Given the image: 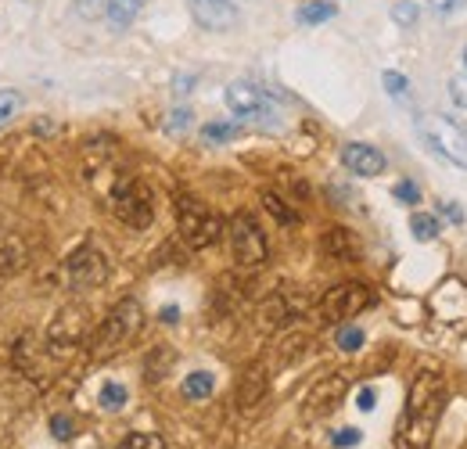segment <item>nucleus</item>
I'll return each instance as SVG.
<instances>
[{"label": "nucleus", "instance_id": "obj_1", "mask_svg": "<svg viewBox=\"0 0 467 449\" xmlns=\"http://www.w3.org/2000/svg\"><path fill=\"white\" fill-rule=\"evenodd\" d=\"M446 410V381L439 371H420L410 385L407 410H403V428L400 439L407 449H428L435 439L439 417Z\"/></svg>", "mask_w": 467, "mask_h": 449}, {"label": "nucleus", "instance_id": "obj_2", "mask_svg": "<svg viewBox=\"0 0 467 449\" xmlns=\"http://www.w3.org/2000/svg\"><path fill=\"white\" fill-rule=\"evenodd\" d=\"M140 328H144V309H140V302H137V298H119L116 306L109 309V317L90 331L87 349H90L94 360H109V356L122 352L133 338L140 335Z\"/></svg>", "mask_w": 467, "mask_h": 449}, {"label": "nucleus", "instance_id": "obj_3", "mask_svg": "<svg viewBox=\"0 0 467 449\" xmlns=\"http://www.w3.org/2000/svg\"><path fill=\"white\" fill-rule=\"evenodd\" d=\"M176 230H180V237H183L187 248L202 252V248H213V245L223 237L227 224H223L202 198H194V194H176Z\"/></svg>", "mask_w": 467, "mask_h": 449}, {"label": "nucleus", "instance_id": "obj_4", "mask_svg": "<svg viewBox=\"0 0 467 449\" xmlns=\"http://www.w3.org/2000/svg\"><path fill=\"white\" fill-rule=\"evenodd\" d=\"M109 202H112L116 220L126 224L130 230H148L151 220H155V194H151V187H148L140 176H133V172L116 176Z\"/></svg>", "mask_w": 467, "mask_h": 449}, {"label": "nucleus", "instance_id": "obj_5", "mask_svg": "<svg viewBox=\"0 0 467 449\" xmlns=\"http://www.w3.org/2000/svg\"><path fill=\"white\" fill-rule=\"evenodd\" d=\"M87 338H90V313H87V306L68 302V306H61L58 313L51 317L47 335H44V349L55 360H68L79 345H87Z\"/></svg>", "mask_w": 467, "mask_h": 449}, {"label": "nucleus", "instance_id": "obj_6", "mask_svg": "<svg viewBox=\"0 0 467 449\" xmlns=\"http://www.w3.org/2000/svg\"><path fill=\"white\" fill-rule=\"evenodd\" d=\"M227 237H231L234 263H237L241 270H259V266H266L270 245H266V234L259 230L252 213H234L231 224H227Z\"/></svg>", "mask_w": 467, "mask_h": 449}, {"label": "nucleus", "instance_id": "obj_7", "mask_svg": "<svg viewBox=\"0 0 467 449\" xmlns=\"http://www.w3.org/2000/svg\"><path fill=\"white\" fill-rule=\"evenodd\" d=\"M112 266H109V256L98 248V245H79L76 252H68L65 266H61V277L72 291H90V287H101L109 281Z\"/></svg>", "mask_w": 467, "mask_h": 449}, {"label": "nucleus", "instance_id": "obj_8", "mask_svg": "<svg viewBox=\"0 0 467 449\" xmlns=\"http://www.w3.org/2000/svg\"><path fill=\"white\" fill-rule=\"evenodd\" d=\"M367 306H374V291L359 281H346L327 287V295L320 298V317L331 324H342L349 317H359Z\"/></svg>", "mask_w": 467, "mask_h": 449}, {"label": "nucleus", "instance_id": "obj_9", "mask_svg": "<svg viewBox=\"0 0 467 449\" xmlns=\"http://www.w3.org/2000/svg\"><path fill=\"white\" fill-rule=\"evenodd\" d=\"M346 392H349V374L346 371H335V374L320 378L306 392V399H302V421H324V417H331L342 406Z\"/></svg>", "mask_w": 467, "mask_h": 449}, {"label": "nucleus", "instance_id": "obj_10", "mask_svg": "<svg viewBox=\"0 0 467 449\" xmlns=\"http://www.w3.org/2000/svg\"><path fill=\"white\" fill-rule=\"evenodd\" d=\"M420 133H424V141H428L442 159H450L453 166L467 169V133L457 122L442 119V115H431V119L420 126Z\"/></svg>", "mask_w": 467, "mask_h": 449}, {"label": "nucleus", "instance_id": "obj_11", "mask_svg": "<svg viewBox=\"0 0 467 449\" xmlns=\"http://www.w3.org/2000/svg\"><path fill=\"white\" fill-rule=\"evenodd\" d=\"M266 395H270V374H266V367L263 363H252V367H244V374L237 378V389H234V406H237V413H255L263 402H266Z\"/></svg>", "mask_w": 467, "mask_h": 449}, {"label": "nucleus", "instance_id": "obj_12", "mask_svg": "<svg viewBox=\"0 0 467 449\" xmlns=\"http://www.w3.org/2000/svg\"><path fill=\"white\" fill-rule=\"evenodd\" d=\"M227 109L234 115H241V119H263V115L270 112V98L259 87L237 79V83L227 87Z\"/></svg>", "mask_w": 467, "mask_h": 449}, {"label": "nucleus", "instance_id": "obj_13", "mask_svg": "<svg viewBox=\"0 0 467 449\" xmlns=\"http://www.w3.org/2000/svg\"><path fill=\"white\" fill-rule=\"evenodd\" d=\"M295 317H298V302H295L285 287L274 291V295L259 306V328H263V331H281V328L292 324Z\"/></svg>", "mask_w": 467, "mask_h": 449}, {"label": "nucleus", "instance_id": "obj_14", "mask_svg": "<svg viewBox=\"0 0 467 449\" xmlns=\"http://www.w3.org/2000/svg\"><path fill=\"white\" fill-rule=\"evenodd\" d=\"M342 166L356 172V176H378V172H385V155L374 144L352 141V144L342 148Z\"/></svg>", "mask_w": 467, "mask_h": 449}, {"label": "nucleus", "instance_id": "obj_15", "mask_svg": "<svg viewBox=\"0 0 467 449\" xmlns=\"http://www.w3.org/2000/svg\"><path fill=\"white\" fill-rule=\"evenodd\" d=\"M320 252L327 259H338V263H356L359 259V241L346 226H327V234L320 237Z\"/></svg>", "mask_w": 467, "mask_h": 449}, {"label": "nucleus", "instance_id": "obj_16", "mask_svg": "<svg viewBox=\"0 0 467 449\" xmlns=\"http://www.w3.org/2000/svg\"><path fill=\"white\" fill-rule=\"evenodd\" d=\"M191 7H194V18L209 29H227L237 22L234 0H191Z\"/></svg>", "mask_w": 467, "mask_h": 449}, {"label": "nucleus", "instance_id": "obj_17", "mask_svg": "<svg viewBox=\"0 0 467 449\" xmlns=\"http://www.w3.org/2000/svg\"><path fill=\"white\" fill-rule=\"evenodd\" d=\"M29 263V248L18 234H4L0 237V277H15L22 266Z\"/></svg>", "mask_w": 467, "mask_h": 449}, {"label": "nucleus", "instance_id": "obj_18", "mask_svg": "<svg viewBox=\"0 0 467 449\" xmlns=\"http://www.w3.org/2000/svg\"><path fill=\"white\" fill-rule=\"evenodd\" d=\"M112 162H116V141H112V137H94V141L83 144V166H87V176L105 172Z\"/></svg>", "mask_w": 467, "mask_h": 449}, {"label": "nucleus", "instance_id": "obj_19", "mask_svg": "<svg viewBox=\"0 0 467 449\" xmlns=\"http://www.w3.org/2000/svg\"><path fill=\"white\" fill-rule=\"evenodd\" d=\"M176 363V352L173 349H166V345H155L148 356H144V381L148 385H159L166 374H170V367Z\"/></svg>", "mask_w": 467, "mask_h": 449}, {"label": "nucleus", "instance_id": "obj_20", "mask_svg": "<svg viewBox=\"0 0 467 449\" xmlns=\"http://www.w3.org/2000/svg\"><path fill=\"white\" fill-rule=\"evenodd\" d=\"M144 4H148V0H109V4H105L109 22H112L116 29H126V26L144 11Z\"/></svg>", "mask_w": 467, "mask_h": 449}, {"label": "nucleus", "instance_id": "obj_21", "mask_svg": "<svg viewBox=\"0 0 467 449\" xmlns=\"http://www.w3.org/2000/svg\"><path fill=\"white\" fill-rule=\"evenodd\" d=\"M263 209H266V213H270L281 226L298 224V213L288 205V198H285V194H277V191H263Z\"/></svg>", "mask_w": 467, "mask_h": 449}, {"label": "nucleus", "instance_id": "obj_22", "mask_svg": "<svg viewBox=\"0 0 467 449\" xmlns=\"http://www.w3.org/2000/svg\"><path fill=\"white\" fill-rule=\"evenodd\" d=\"M335 15H338V7L327 4V0H309V4H302V7L295 11V18H298L302 26H320V22H331Z\"/></svg>", "mask_w": 467, "mask_h": 449}, {"label": "nucleus", "instance_id": "obj_23", "mask_svg": "<svg viewBox=\"0 0 467 449\" xmlns=\"http://www.w3.org/2000/svg\"><path fill=\"white\" fill-rule=\"evenodd\" d=\"M213 389H216V378L209 371H194V374L183 378V395L187 399H209Z\"/></svg>", "mask_w": 467, "mask_h": 449}, {"label": "nucleus", "instance_id": "obj_24", "mask_svg": "<svg viewBox=\"0 0 467 449\" xmlns=\"http://www.w3.org/2000/svg\"><path fill=\"white\" fill-rule=\"evenodd\" d=\"M306 345H309V338H306V335H288L281 345H277V363H281V367L295 363V360L306 352Z\"/></svg>", "mask_w": 467, "mask_h": 449}, {"label": "nucleus", "instance_id": "obj_25", "mask_svg": "<svg viewBox=\"0 0 467 449\" xmlns=\"http://www.w3.org/2000/svg\"><path fill=\"white\" fill-rule=\"evenodd\" d=\"M410 230H413L417 241H435L439 237V220L428 216V213H413L410 216Z\"/></svg>", "mask_w": 467, "mask_h": 449}, {"label": "nucleus", "instance_id": "obj_26", "mask_svg": "<svg viewBox=\"0 0 467 449\" xmlns=\"http://www.w3.org/2000/svg\"><path fill=\"white\" fill-rule=\"evenodd\" d=\"M241 133V126L237 122H209V126H202V137L209 141V144H223V141H234Z\"/></svg>", "mask_w": 467, "mask_h": 449}, {"label": "nucleus", "instance_id": "obj_27", "mask_svg": "<svg viewBox=\"0 0 467 449\" xmlns=\"http://www.w3.org/2000/svg\"><path fill=\"white\" fill-rule=\"evenodd\" d=\"M119 449H166V439L155 432H130Z\"/></svg>", "mask_w": 467, "mask_h": 449}, {"label": "nucleus", "instance_id": "obj_28", "mask_svg": "<svg viewBox=\"0 0 467 449\" xmlns=\"http://www.w3.org/2000/svg\"><path fill=\"white\" fill-rule=\"evenodd\" d=\"M18 109H22V98L15 90H0V126H7Z\"/></svg>", "mask_w": 467, "mask_h": 449}, {"label": "nucleus", "instance_id": "obj_29", "mask_svg": "<svg viewBox=\"0 0 467 449\" xmlns=\"http://www.w3.org/2000/svg\"><path fill=\"white\" fill-rule=\"evenodd\" d=\"M101 406H105V410H122V406H126V389L116 385V381H109V385L101 389Z\"/></svg>", "mask_w": 467, "mask_h": 449}, {"label": "nucleus", "instance_id": "obj_30", "mask_svg": "<svg viewBox=\"0 0 467 449\" xmlns=\"http://www.w3.org/2000/svg\"><path fill=\"white\" fill-rule=\"evenodd\" d=\"M381 83H385V90H389L392 98H407L410 94V83H407V76H403V72H392V68H389V72L381 76Z\"/></svg>", "mask_w": 467, "mask_h": 449}, {"label": "nucleus", "instance_id": "obj_31", "mask_svg": "<svg viewBox=\"0 0 467 449\" xmlns=\"http://www.w3.org/2000/svg\"><path fill=\"white\" fill-rule=\"evenodd\" d=\"M417 15H420V11H417V4H413V0H400V4L392 7V18H396L400 26H407V29L417 22Z\"/></svg>", "mask_w": 467, "mask_h": 449}, {"label": "nucleus", "instance_id": "obj_32", "mask_svg": "<svg viewBox=\"0 0 467 449\" xmlns=\"http://www.w3.org/2000/svg\"><path fill=\"white\" fill-rule=\"evenodd\" d=\"M359 345H363V331H359V328H342V331H338V349L356 352Z\"/></svg>", "mask_w": 467, "mask_h": 449}, {"label": "nucleus", "instance_id": "obj_33", "mask_svg": "<svg viewBox=\"0 0 467 449\" xmlns=\"http://www.w3.org/2000/svg\"><path fill=\"white\" fill-rule=\"evenodd\" d=\"M450 98H453V105L467 109V76H453L450 79Z\"/></svg>", "mask_w": 467, "mask_h": 449}, {"label": "nucleus", "instance_id": "obj_34", "mask_svg": "<svg viewBox=\"0 0 467 449\" xmlns=\"http://www.w3.org/2000/svg\"><path fill=\"white\" fill-rule=\"evenodd\" d=\"M105 4H109V0H72V7H76L83 18H98Z\"/></svg>", "mask_w": 467, "mask_h": 449}, {"label": "nucleus", "instance_id": "obj_35", "mask_svg": "<svg viewBox=\"0 0 467 449\" xmlns=\"http://www.w3.org/2000/svg\"><path fill=\"white\" fill-rule=\"evenodd\" d=\"M51 432H55V439H61V443L72 439V421H68L65 413H55V417H51Z\"/></svg>", "mask_w": 467, "mask_h": 449}, {"label": "nucleus", "instance_id": "obj_36", "mask_svg": "<svg viewBox=\"0 0 467 449\" xmlns=\"http://www.w3.org/2000/svg\"><path fill=\"white\" fill-rule=\"evenodd\" d=\"M331 443H335L338 449H349V446L359 443V432H356V428H342V432H335V435H331Z\"/></svg>", "mask_w": 467, "mask_h": 449}, {"label": "nucleus", "instance_id": "obj_37", "mask_svg": "<svg viewBox=\"0 0 467 449\" xmlns=\"http://www.w3.org/2000/svg\"><path fill=\"white\" fill-rule=\"evenodd\" d=\"M396 198H400V202H407V205H413V202H420V194H417V187H413L410 180H403V183H396Z\"/></svg>", "mask_w": 467, "mask_h": 449}, {"label": "nucleus", "instance_id": "obj_38", "mask_svg": "<svg viewBox=\"0 0 467 449\" xmlns=\"http://www.w3.org/2000/svg\"><path fill=\"white\" fill-rule=\"evenodd\" d=\"M439 213H442L446 220H453V224H464V209H461L457 202H442V205H439Z\"/></svg>", "mask_w": 467, "mask_h": 449}, {"label": "nucleus", "instance_id": "obj_39", "mask_svg": "<svg viewBox=\"0 0 467 449\" xmlns=\"http://www.w3.org/2000/svg\"><path fill=\"white\" fill-rule=\"evenodd\" d=\"M461 4H464V0H428V7H431L435 15H450V11H461Z\"/></svg>", "mask_w": 467, "mask_h": 449}, {"label": "nucleus", "instance_id": "obj_40", "mask_svg": "<svg viewBox=\"0 0 467 449\" xmlns=\"http://www.w3.org/2000/svg\"><path fill=\"white\" fill-rule=\"evenodd\" d=\"M187 126H191V112H187V109H180V112H173V119H170V130H187Z\"/></svg>", "mask_w": 467, "mask_h": 449}, {"label": "nucleus", "instance_id": "obj_41", "mask_svg": "<svg viewBox=\"0 0 467 449\" xmlns=\"http://www.w3.org/2000/svg\"><path fill=\"white\" fill-rule=\"evenodd\" d=\"M356 406H359V410H374V406H378V395H374V389H363Z\"/></svg>", "mask_w": 467, "mask_h": 449}, {"label": "nucleus", "instance_id": "obj_42", "mask_svg": "<svg viewBox=\"0 0 467 449\" xmlns=\"http://www.w3.org/2000/svg\"><path fill=\"white\" fill-rule=\"evenodd\" d=\"M162 320H166V324H176V306H170V309H162Z\"/></svg>", "mask_w": 467, "mask_h": 449}, {"label": "nucleus", "instance_id": "obj_43", "mask_svg": "<svg viewBox=\"0 0 467 449\" xmlns=\"http://www.w3.org/2000/svg\"><path fill=\"white\" fill-rule=\"evenodd\" d=\"M464 65H467V47H464Z\"/></svg>", "mask_w": 467, "mask_h": 449}, {"label": "nucleus", "instance_id": "obj_44", "mask_svg": "<svg viewBox=\"0 0 467 449\" xmlns=\"http://www.w3.org/2000/svg\"><path fill=\"white\" fill-rule=\"evenodd\" d=\"M0 224H4V213H0Z\"/></svg>", "mask_w": 467, "mask_h": 449}]
</instances>
